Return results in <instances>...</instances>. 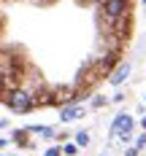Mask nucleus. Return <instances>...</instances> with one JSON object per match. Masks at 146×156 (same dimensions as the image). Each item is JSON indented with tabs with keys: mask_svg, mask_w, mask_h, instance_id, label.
<instances>
[{
	"mask_svg": "<svg viewBox=\"0 0 146 156\" xmlns=\"http://www.w3.org/2000/svg\"><path fill=\"white\" fill-rule=\"evenodd\" d=\"M60 154H65V156H73V154H76V145H62V148H60Z\"/></svg>",
	"mask_w": 146,
	"mask_h": 156,
	"instance_id": "7",
	"label": "nucleus"
},
{
	"mask_svg": "<svg viewBox=\"0 0 146 156\" xmlns=\"http://www.w3.org/2000/svg\"><path fill=\"white\" fill-rule=\"evenodd\" d=\"M89 145V132H79L76 135V148H87Z\"/></svg>",
	"mask_w": 146,
	"mask_h": 156,
	"instance_id": "6",
	"label": "nucleus"
},
{
	"mask_svg": "<svg viewBox=\"0 0 146 156\" xmlns=\"http://www.w3.org/2000/svg\"><path fill=\"white\" fill-rule=\"evenodd\" d=\"M130 67H133L130 62H119V65H116V70H114L111 76H108L111 86H122V83L127 81V76H130Z\"/></svg>",
	"mask_w": 146,
	"mask_h": 156,
	"instance_id": "4",
	"label": "nucleus"
},
{
	"mask_svg": "<svg viewBox=\"0 0 146 156\" xmlns=\"http://www.w3.org/2000/svg\"><path fill=\"white\" fill-rule=\"evenodd\" d=\"M6 105L14 110V113H27L32 108V97L24 89H14V92H8V97H6Z\"/></svg>",
	"mask_w": 146,
	"mask_h": 156,
	"instance_id": "1",
	"label": "nucleus"
},
{
	"mask_svg": "<svg viewBox=\"0 0 146 156\" xmlns=\"http://www.w3.org/2000/svg\"><path fill=\"white\" fill-rule=\"evenodd\" d=\"M141 126H144V132H146V116H144V121H141Z\"/></svg>",
	"mask_w": 146,
	"mask_h": 156,
	"instance_id": "13",
	"label": "nucleus"
},
{
	"mask_svg": "<svg viewBox=\"0 0 146 156\" xmlns=\"http://www.w3.org/2000/svg\"><path fill=\"white\" fill-rule=\"evenodd\" d=\"M81 116H84V108H81V105H65V108L60 110V121H76Z\"/></svg>",
	"mask_w": 146,
	"mask_h": 156,
	"instance_id": "5",
	"label": "nucleus"
},
{
	"mask_svg": "<svg viewBox=\"0 0 146 156\" xmlns=\"http://www.w3.org/2000/svg\"><path fill=\"white\" fill-rule=\"evenodd\" d=\"M130 132H133V116L130 113H119L111 124V135H119L122 143H130Z\"/></svg>",
	"mask_w": 146,
	"mask_h": 156,
	"instance_id": "2",
	"label": "nucleus"
},
{
	"mask_svg": "<svg viewBox=\"0 0 146 156\" xmlns=\"http://www.w3.org/2000/svg\"><path fill=\"white\" fill-rule=\"evenodd\" d=\"M3 86H6V76L0 73V97H3Z\"/></svg>",
	"mask_w": 146,
	"mask_h": 156,
	"instance_id": "10",
	"label": "nucleus"
},
{
	"mask_svg": "<svg viewBox=\"0 0 146 156\" xmlns=\"http://www.w3.org/2000/svg\"><path fill=\"white\" fill-rule=\"evenodd\" d=\"M138 154V148H127V151H125V156H135Z\"/></svg>",
	"mask_w": 146,
	"mask_h": 156,
	"instance_id": "11",
	"label": "nucleus"
},
{
	"mask_svg": "<svg viewBox=\"0 0 146 156\" xmlns=\"http://www.w3.org/2000/svg\"><path fill=\"white\" fill-rule=\"evenodd\" d=\"M43 156H62V154H60V148H49Z\"/></svg>",
	"mask_w": 146,
	"mask_h": 156,
	"instance_id": "9",
	"label": "nucleus"
},
{
	"mask_svg": "<svg viewBox=\"0 0 146 156\" xmlns=\"http://www.w3.org/2000/svg\"><path fill=\"white\" fill-rule=\"evenodd\" d=\"M135 148H138V151H141V148H146V132L138 137V140H135Z\"/></svg>",
	"mask_w": 146,
	"mask_h": 156,
	"instance_id": "8",
	"label": "nucleus"
},
{
	"mask_svg": "<svg viewBox=\"0 0 146 156\" xmlns=\"http://www.w3.org/2000/svg\"><path fill=\"white\" fill-rule=\"evenodd\" d=\"M100 3H103V0H100Z\"/></svg>",
	"mask_w": 146,
	"mask_h": 156,
	"instance_id": "14",
	"label": "nucleus"
},
{
	"mask_svg": "<svg viewBox=\"0 0 146 156\" xmlns=\"http://www.w3.org/2000/svg\"><path fill=\"white\" fill-rule=\"evenodd\" d=\"M8 143H11V140H6V137H0V148H6Z\"/></svg>",
	"mask_w": 146,
	"mask_h": 156,
	"instance_id": "12",
	"label": "nucleus"
},
{
	"mask_svg": "<svg viewBox=\"0 0 146 156\" xmlns=\"http://www.w3.org/2000/svg\"><path fill=\"white\" fill-rule=\"evenodd\" d=\"M103 14L108 19H125L130 14V0H103Z\"/></svg>",
	"mask_w": 146,
	"mask_h": 156,
	"instance_id": "3",
	"label": "nucleus"
}]
</instances>
